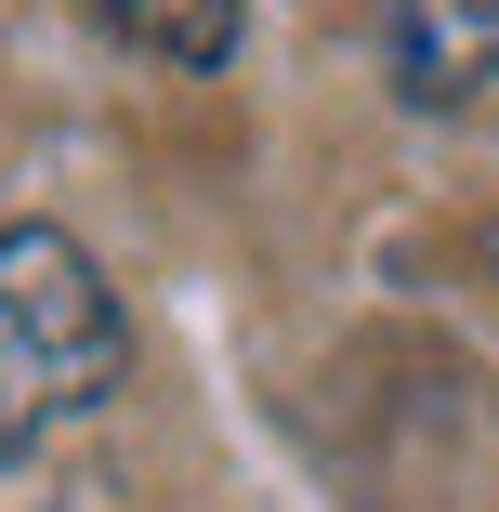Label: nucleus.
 <instances>
[{"label": "nucleus", "instance_id": "1", "mask_svg": "<svg viewBox=\"0 0 499 512\" xmlns=\"http://www.w3.org/2000/svg\"><path fill=\"white\" fill-rule=\"evenodd\" d=\"M119 381H132V329L106 263L66 224H0V460L92 421Z\"/></svg>", "mask_w": 499, "mask_h": 512}, {"label": "nucleus", "instance_id": "2", "mask_svg": "<svg viewBox=\"0 0 499 512\" xmlns=\"http://www.w3.org/2000/svg\"><path fill=\"white\" fill-rule=\"evenodd\" d=\"M381 66L421 119L473 106L499 79V0H381Z\"/></svg>", "mask_w": 499, "mask_h": 512}, {"label": "nucleus", "instance_id": "3", "mask_svg": "<svg viewBox=\"0 0 499 512\" xmlns=\"http://www.w3.org/2000/svg\"><path fill=\"white\" fill-rule=\"evenodd\" d=\"M106 14H119L145 53H171V66H224L237 27H250V0H106Z\"/></svg>", "mask_w": 499, "mask_h": 512}]
</instances>
